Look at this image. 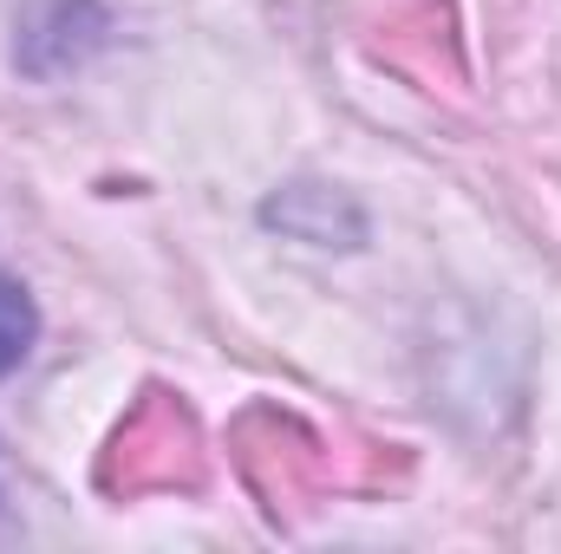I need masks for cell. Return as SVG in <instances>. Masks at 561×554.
I'll use <instances>...</instances> for the list:
<instances>
[{
  "label": "cell",
  "mask_w": 561,
  "mask_h": 554,
  "mask_svg": "<svg viewBox=\"0 0 561 554\" xmlns=\"http://www.w3.org/2000/svg\"><path fill=\"white\" fill-rule=\"evenodd\" d=\"M33 300L13 287V280L0 275V372H13L20 359H26V346H33Z\"/></svg>",
  "instance_id": "1"
}]
</instances>
